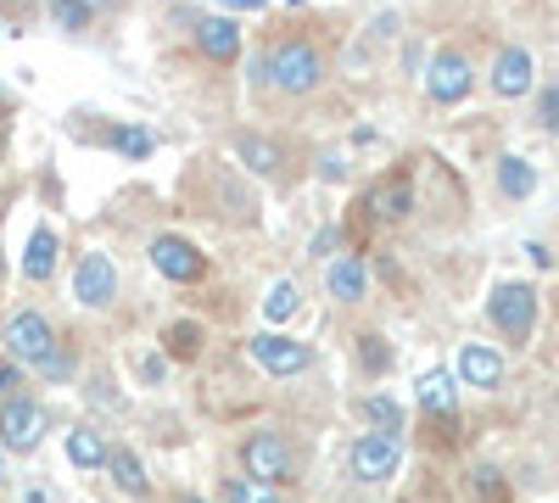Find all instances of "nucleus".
I'll return each instance as SVG.
<instances>
[{"mask_svg":"<svg viewBox=\"0 0 559 503\" xmlns=\"http://www.w3.org/2000/svg\"><path fill=\"white\" fill-rule=\"evenodd\" d=\"M397 459H403V436L397 431H364L353 442V453H347V465H353L358 481H386L397 470Z\"/></svg>","mask_w":559,"mask_h":503,"instance_id":"423d86ee","label":"nucleus"},{"mask_svg":"<svg viewBox=\"0 0 559 503\" xmlns=\"http://www.w3.org/2000/svg\"><path fill=\"white\" fill-rule=\"evenodd\" d=\"M102 7H107V0H51V23L68 28V34H84L90 23H96Z\"/></svg>","mask_w":559,"mask_h":503,"instance_id":"412c9836","label":"nucleus"},{"mask_svg":"<svg viewBox=\"0 0 559 503\" xmlns=\"http://www.w3.org/2000/svg\"><path fill=\"white\" fill-rule=\"evenodd\" d=\"M197 51L207 62H236L241 57V28L229 23V17H202L197 23Z\"/></svg>","mask_w":559,"mask_h":503,"instance_id":"ddd939ff","label":"nucleus"},{"mask_svg":"<svg viewBox=\"0 0 559 503\" xmlns=\"http://www.w3.org/2000/svg\"><path fill=\"white\" fill-rule=\"evenodd\" d=\"M241 465L252 481H269V487H286L297 481V447L280 436V431H252L241 442Z\"/></svg>","mask_w":559,"mask_h":503,"instance_id":"f03ea898","label":"nucleus"},{"mask_svg":"<svg viewBox=\"0 0 559 503\" xmlns=\"http://www.w3.org/2000/svg\"><path fill=\"white\" fill-rule=\"evenodd\" d=\"M107 141H112V152L118 157H129V163H140V157H152V129H134V123H112L107 129Z\"/></svg>","mask_w":559,"mask_h":503,"instance_id":"b1692460","label":"nucleus"},{"mask_svg":"<svg viewBox=\"0 0 559 503\" xmlns=\"http://www.w3.org/2000/svg\"><path fill=\"white\" fill-rule=\"evenodd\" d=\"M498 191H503L509 202H526V196L537 191L532 163H526V157H498Z\"/></svg>","mask_w":559,"mask_h":503,"instance_id":"a211bd4d","label":"nucleus"},{"mask_svg":"<svg viewBox=\"0 0 559 503\" xmlns=\"http://www.w3.org/2000/svg\"><path fill=\"white\" fill-rule=\"evenodd\" d=\"M537 123L559 134V84H543V96H537Z\"/></svg>","mask_w":559,"mask_h":503,"instance_id":"c85d7f7f","label":"nucleus"},{"mask_svg":"<svg viewBox=\"0 0 559 503\" xmlns=\"http://www.w3.org/2000/svg\"><path fill=\"white\" fill-rule=\"evenodd\" d=\"M453 397H459V386L448 370H431L419 381V408H431V415H453Z\"/></svg>","mask_w":559,"mask_h":503,"instance_id":"5701e85b","label":"nucleus"},{"mask_svg":"<svg viewBox=\"0 0 559 503\" xmlns=\"http://www.w3.org/2000/svg\"><path fill=\"white\" fill-rule=\"evenodd\" d=\"M364 420H376L381 431H403V408L392 397H364Z\"/></svg>","mask_w":559,"mask_h":503,"instance_id":"bb28decb","label":"nucleus"},{"mask_svg":"<svg viewBox=\"0 0 559 503\" xmlns=\"http://www.w3.org/2000/svg\"><path fill=\"white\" fill-rule=\"evenodd\" d=\"M369 291V263L364 258H336L331 263V297L336 302H364Z\"/></svg>","mask_w":559,"mask_h":503,"instance_id":"dca6fc26","label":"nucleus"},{"mask_svg":"<svg viewBox=\"0 0 559 503\" xmlns=\"http://www.w3.org/2000/svg\"><path fill=\"white\" fill-rule=\"evenodd\" d=\"M12 397H23V370H17V363L0 370V403H12Z\"/></svg>","mask_w":559,"mask_h":503,"instance_id":"7c9ffc66","label":"nucleus"},{"mask_svg":"<svg viewBox=\"0 0 559 503\" xmlns=\"http://www.w3.org/2000/svg\"><path fill=\"white\" fill-rule=\"evenodd\" d=\"M336 241H342V236H336V230H319V236H313V252H331V247H336Z\"/></svg>","mask_w":559,"mask_h":503,"instance_id":"473e14b6","label":"nucleus"},{"mask_svg":"<svg viewBox=\"0 0 559 503\" xmlns=\"http://www.w3.org/2000/svg\"><path fill=\"white\" fill-rule=\"evenodd\" d=\"M236 157H241L252 173H263V179H269V173H280V163H286V152H280L274 141H263V134H252V129H241V134H236Z\"/></svg>","mask_w":559,"mask_h":503,"instance_id":"2eb2a0df","label":"nucleus"},{"mask_svg":"<svg viewBox=\"0 0 559 503\" xmlns=\"http://www.w3.org/2000/svg\"><path fill=\"white\" fill-rule=\"evenodd\" d=\"M358 358H364V363H369V370H386V363H392V352H386V347H381V336H369V342H364V347H358Z\"/></svg>","mask_w":559,"mask_h":503,"instance_id":"c756f323","label":"nucleus"},{"mask_svg":"<svg viewBox=\"0 0 559 503\" xmlns=\"http://www.w3.org/2000/svg\"><path fill=\"white\" fill-rule=\"evenodd\" d=\"M263 62H269L274 89H286V96H313L324 84V51L313 39H280Z\"/></svg>","mask_w":559,"mask_h":503,"instance_id":"f257e3e1","label":"nucleus"},{"mask_svg":"<svg viewBox=\"0 0 559 503\" xmlns=\"http://www.w3.org/2000/svg\"><path fill=\"white\" fill-rule=\"evenodd\" d=\"M471 492H476V503H503V498H509V487H503L498 470H476V476H471Z\"/></svg>","mask_w":559,"mask_h":503,"instance_id":"cd10ccee","label":"nucleus"},{"mask_svg":"<svg viewBox=\"0 0 559 503\" xmlns=\"http://www.w3.org/2000/svg\"><path fill=\"white\" fill-rule=\"evenodd\" d=\"M224 503H280V487L269 481H252V476H224Z\"/></svg>","mask_w":559,"mask_h":503,"instance_id":"a878e982","label":"nucleus"},{"mask_svg":"<svg viewBox=\"0 0 559 503\" xmlns=\"http://www.w3.org/2000/svg\"><path fill=\"white\" fill-rule=\"evenodd\" d=\"M57 347H62V342H57V325H51L45 313L23 308V313L7 319V352H12L17 363H34V370H39V363L51 358Z\"/></svg>","mask_w":559,"mask_h":503,"instance_id":"20e7f679","label":"nucleus"},{"mask_svg":"<svg viewBox=\"0 0 559 503\" xmlns=\"http://www.w3.org/2000/svg\"><path fill=\"white\" fill-rule=\"evenodd\" d=\"M57 252H62V236L51 230V224H39L34 241H28V258H23V280H34V286L51 280V274H57Z\"/></svg>","mask_w":559,"mask_h":503,"instance_id":"4468645a","label":"nucleus"},{"mask_svg":"<svg viewBox=\"0 0 559 503\" xmlns=\"http://www.w3.org/2000/svg\"><path fill=\"white\" fill-rule=\"evenodd\" d=\"M68 459H73L79 470H107V442H102V431H90V426L68 431Z\"/></svg>","mask_w":559,"mask_h":503,"instance_id":"6ab92c4d","label":"nucleus"},{"mask_svg":"<svg viewBox=\"0 0 559 503\" xmlns=\"http://www.w3.org/2000/svg\"><path fill=\"white\" fill-rule=\"evenodd\" d=\"M73 297H79L84 308H112V297H118V268H112L107 252H84V258H79V268H73Z\"/></svg>","mask_w":559,"mask_h":503,"instance_id":"9d476101","label":"nucleus"},{"mask_svg":"<svg viewBox=\"0 0 559 503\" xmlns=\"http://www.w3.org/2000/svg\"><path fill=\"white\" fill-rule=\"evenodd\" d=\"M185 503H207V498H185Z\"/></svg>","mask_w":559,"mask_h":503,"instance_id":"f704fd0d","label":"nucleus"},{"mask_svg":"<svg viewBox=\"0 0 559 503\" xmlns=\"http://www.w3.org/2000/svg\"><path fill=\"white\" fill-rule=\"evenodd\" d=\"M487 319L498 325V336L526 342L532 325H537V291H532L526 280H503V286L492 291V302H487Z\"/></svg>","mask_w":559,"mask_h":503,"instance_id":"7ed1b4c3","label":"nucleus"},{"mask_svg":"<svg viewBox=\"0 0 559 503\" xmlns=\"http://www.w3.org/2000/svg\"><path fill=\"white\" fill-rule=\"evenodd\" d=\"M297 308H302V297H297L292 280H274V286H269V297H263V319H269V325H286Z\"/></svg>","mask_w":559,"mask_h":503,"instance_id":"393cba45","label":"nucleus"},{"mask_svg":"<svg viewBox=\"0 0 559 503\" xmlns=\"http://www.w3.org/2000/svg\"><path fill=\"white\" fill-rule=\"evenodd\" d=\"M426 89L437 107H459L464 96H471V57L464 51H437L431 68H426Z\"/></svg>","mask_w":559,"mask_h":503,"instance_id":"1a4fd4ad","label":"nucleus"},{"mask_svg":"<svg viewBox=\"0 0 559 503\" xmlns=\"http://www.w3.org/2000/svg\"><path fill=\"white\" fill-rule=\"evenodd\" d=\"M28 7H34V0H0V12H12V17H23Z\"/></svg>","mask_w":559,"mask_h":503,"instance_id":"72a5a7b5","label":"nucleus"},{"mask_svg":"<svg viewBox=\"0 0 559 503\" xmlns=\"http://www.w3.org/2000/svg\"><path fill=\"white\" fill-rule=\"evenodd\" d=\"M107 476L129 492V498H146L152 492V476H146V465L134 459L129 447H107Z\"/></svg>","mask_w":559,"mask_h":503,"instance_id":"f3484780","label":"nucleus"},{"mask_svg":"<svg viewBox=\"0 0 559 503\" xmlns=\"http://www.w3.org/2000/svg\"><path fill=\"white\" fill-rule=\"evenodd\" d=\"M163 370H168V358H163V352H146V358H140V375H146L152 386L163 381Z\"/></svg>","mask_w":559,"mask_h":503,"instance_id":"2f4dec72","label":"nucleus"},{"mask_svg":"<svg viewBox=\"0 0 559 503\" xmlns=\"http://www.w3.org/2000/svg\"><path fill=\"white\" fill-rule=\"evenodd\" d=\"M45 431H51V415H45L34 397L0 403V447L7 453H34L45 442Z\"/></svg>","mask_w":559,"mask_h":503,"instance_id":"39448f33","label":"nucleus"},{"mask_svg":"<svg viewBox=\"0 0 559 503\" xmlns=\"http://www.w3.org/2000/svg\"><path fill=\"white\" fill-rule=\"evenodd\" d=\"M0 274H7V258H0Z\"/></svg>","mask_w":559,"mask_h":503,"instance_id":"e433bc0d","label":"nucleus"},{"mask_svg":"<svg viewBox=\"0 0 559 503\" xmlns=\"http://www.w3.org/2000/svg\"><path fill=\"white\" fill-rule=\"evenodd\" d=\"M459 381L492 392V386L503 381V358H498L492 347H481V342H464V347H459Z\"/></svg>","mask_w":559,"mask_h":503,"instance_id":"f8f14e48","label":"nucleus"},{"mask_svg":"<svg viewBox=\"0 0 559 503\" xmlns=\"http://www.w3.org/2000/svg\"><path fill=\"white\" fill-rule=\"evenodd\" d=\"M0 481H7V465H0Z\"/></svg>","mask_w":559,"mask_h":503,"instance_id":"c9c22d12","label":"nucleus"},{"mask_svg":"<svg viewBox=\"0 0 559 503\" xmlns=\"http://www.w3.org/2000/svg\"><path fill=\"white\" fill-rule=\"evenodd\" d=\"M163 352L191 363V358L202 352V325H197V319H174V325L163 331Z\"/></svg>","mask_w":559,"mask_h":503,"instance_id":"4be33fe9","label":"nucleus"},{"mask_svg":"<svg viewBox=\"0 0 559 503\" xmlns=\"http://www.w3.org/2000/svg\"><path fill=\"white\" fill-rule=\"evenodd\" d=\"M146 258H152V268L163 274V280H174V286H197L202 268H207V258L197 252V241H185V236H157Z\"/></svg>","mask_w":559,"mask_h":503,"instance_id":"0eeeda50","label":"nucleus"},{"mask_svg":"<svg viewBox=\"0 0 559 503\" xmlns=\"http://www.w3.org/2000/svg\"><path fill=\"white\" fill-rule=\"evenodd\" d=\"M532 89V51H521V45H503L498 62H492V96L515 101Z\"/></svg>","mask_w":559,"mask_h":503,"instance_id":"9b49d317","label":"nucleus"},{"mask_svg":"<svg viewBox=\"0 0 559 503\" xmlns=\"http://www.w3.org/2000/svg\"><path fill=\"white\" fill-rule=\"evenodd\" d=\"M369 207H376L381 218H408V207H414V185H408V179H386V185L369 191Z\"/></svg>","mask_w":559,"mask_h":503,"instance_id":"aec40b11","label":"nucleus"},{"mask_svg":"<svg viewBox=\"0 0 559 503\" xmlns=\"http://www.w3.org/2000/svg\"><path fill=\"white\" fill-rule=\"evenodd\" d=\"M252 358H258V370H269V375H302L313 363V347L297 342V336L263 331V336H252Z\"/></svg>","mask_w":559,"mask_h":503,"instance_id":"6e6552de","label":"nucleus"}]
</instances>
